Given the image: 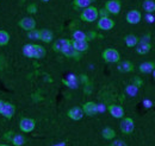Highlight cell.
<instances>
[{"label": "cell", "mask_w": 155, "mask_h": 146, "mask_svg": "<svg viewBox=\"0 0 155 146\" xmlns=\"http://www.w3.org/2000/svg\"><path fill=\"white\" fill-rule=\"evenodd\" d=\"M73 39L74 40H87V35L80 30H77L73 32Z\"/></svg>", "instance_id": "f1b7e54d"}, {"label": "cell", "mask_w": 155, "mask_h": 146, "mask_svg": "<svg viewBox=\"0 0 155 146\" xmlns=\"http://www.w3.org/2000/svg\"><path fill=\"white\" fill-rule=\"evenodd\" d=\"M91 90H92V88H91V86L87 83V84H86V88H85V93L90 94V93H91Z\"/></svg>", "instance_id": "ab89813d"}, {"label": "cell", "mask_w": 155, "mask_h": 146, "mask_svg": "<svg viewBox=\"0 0 155 146\" xmlns=\"http://www.w3.org/2000/svg\"><path fill=\"white\" fill-rule=\"evenodd\" d=\"M103 110H105L104 105H98V112H103Z\"/></svg>", "instance_id": "b9f144b4"}, {"label": "cell", "mask_w": 155, "mask_h": 146, "mask_svg": "<svg viewBox=\"0 0 155 146\" xmlns=\"http://www.w3.org/2000/svg\"><path fill=\"white\" fill-rule=\"evenodd\" d=\"M54 38V35L50 30L48 29H43V30H39V40L44 42V43H50Z\"/></svg>", "instance_id": "2e32d148"}, {"label": "cell", "mask_w": 155, "mask_h": 146, "mask_svg": "<svg viewBox=\"0 0 155 146\" xmlns=\"http://www.w3.org/2000/svg\"><path fill=\"white\" fill-rule=\"evenodd\" d=\"M43 1H45V2H47V1H49V0H43Z\"/></svg>", "instance_id": "7dc6e473"}, {"label": "cell", "mask_w": 155, "mask_h": 146, "mask_svg": "<svg viewBox=\"0 0 155 146\" xmlns=\"http://www.w3.org/2000/svg\"><path fill=\"white\" fill-rule=\"evenodd\" d=\"M107 110L110 112V114H111L114 118H116V119H122V118H124V110H123V107L119 106V105H111V106H109Z\"/></svg>", "instance_id": "7c38bea8"}, {"label": "cell", "mask_w": 155, "mask_h": 146, "mask_svg": "<svg viewBox=\"0 0 155 146\" xmlns=\"http://www.w3.org/2000/svg\"><path fill=\"white\" fill-rule=\"evenodd\" d=\"M99 12V14H100V17H109L107 14H110L105 8H103V10H100V11H98Z\"/></svg>", "instance_id": "d590c367"}, {"label": "cell", "mask_w": 155, "mask_h": 146, "mask_svg": "<svg viewBox=\"0 0 155 146\" xmlns=\"http://www.w3.org/2000/svg\"><path fill=\"white\" fill-rule=\"evenodd\" d=\"M45 56V49L42 46V45H38V44H34V58H42Z\"/></svg>", "instance_id": "44dd1931"}, {"label": "cell", "mask_w": 155, "mask_h": 146, "mask_svg": "<svg viewBox=\"0 0 155 146\" xmlns=\"http://www.w3.org/2000/svg\"><path fill=\"white\" fill-rule=\"evenodd\" d=\"M36 126V122L34 119H30V118H23L19 122V128L21 132H25V133H29V132H32L35 129Z\"/></svg>", "instance_id": "277c9868"}, {"label": "cell", "mask_w": 155, "mask_h": 146, "mask_svg": "<svg viewBox=\"0 0 155 146\" xmlns=\"http://www.w3.org/2000/svg\"><path fill=\"white\" fill-rule=\"evenodd\" d=\"M92 0H74V5L79 8H86L88 6H91Z\"/></svg>", "instance_id": "83f0119b"}, {"label": "cell", "mask_w": 155, "mask_h": 146, "mask_svg": "<svg viewBox=\"0 0 155 146\" xmlns=\"http://www.w3.org/2000/svg\"><path fill=\"white\" fill-rule=\"evenodd\" d=\"M0 146H10V145H6V144H1Z\"/></svg>", "instance_id": "f6af8a7d"}, {"label": "cell", "mask_w": 155, "mask_h": 146, "mask_svg": "<svg viewBox=\"0 0 155 146\" xmlns=\"http://www.w3.org/2000/svg\"><path fill=\"white\" fill-rule=\"evenodd\" d=\"M152 49V45L150 43H144V42H138L137 45H136V52L140 54V55H146Z\"/></svg>", "instance_id": "5bb4252c"}, {"label": "cell", "mask_w": 155, "mask_h": 146, "mask_svg": "<svg viewBox=\"0 0 155 146\" xmlns=\"http://www.w3.org/2000/svg\"><path fill=\"white\" fill-rule=\"evenodd\" d=\"M28 12L31 13V14H35V13L37 12V6H36V4H30V5L28 6Z\"/></svg>", "instance_id": "1f68e13d"}, {"label": "cell", "mask_w": 155, "mask_h": 146, "mask_svg": "<svg viewBox=\"0 0 155 146\" xmlns=\"http://www.w3.org/2000/svg\"><path fill=\"white\" fill-rule=\"evenodd\" d=\"M62 54L66 56V57H72V58H78L79 57V54L80 52H78L77 50L73 48V45L71 44V45H68L63 51H62Z\"/></svg>", "instance_id": "ffe728a7"}, {"label": "cell", "mask_w": 155, "mask_h": 146, "mask_svg": "<svg viewBox=\"0 0 155 146\" xmlns=\"http://www.w3.org/2000/svg\"><path fill=\"white\" fill-rule=\"evenodd\" d=\"M82 110H84V114L88 116H93L98 113V105L92 101H88L82 106Z\"/></svg>", "instance_id": "30bf717a"}, {"label": "cell", "mask_w": 155, "mask_h": 146, "mask_svg": "<svg viewBox=\"0 0 155 146\" xmlns=\"http://www.w3.org/2000/svg\"><path fill=\"white\" fill-rule=\"evenodd\" d=\"M97 26H98V29H100V30L109 31V30L114 29L115 21L110 18V17H100V19L98 20Z\"/></svg>", "instance_id": "8992f818"}, {"label": "cell", "mask_w": 155, "mask_h": 146, "mask_svg": "<svg viewBox=\"0 0 155 146\" xmlns=\"http://www.w3.org/2000/svg\"><path fill=\"white\" fill-rule=\"evenodd\" d=\"M144 105H146V107H147V108L152 107V102H150V101H148V100H146V101H144Z\"/></svg>", "instance_id": "60d3db41"}, {"label": "cell", "mask_w": 155, "mask_h": 146, "mask_svg": "<svg viewBox=\"0 0 155 146\" xmlns=\"http://www.w3.org/2000/svg\"><path fill=\"white\" fill-rule=\"evenodd\" d=\"M153 75H154V77H155V69L153 70Z\"/></svg>", "instance_id": "bcb514c9"}, {"label": "cell", "mask_w": 155, "mask_h": 146, "mask_svg": "<svg viewBox=\"0 0 155 146\" xmlns=\"http://www.w3.org/2000/svg\"><path fill=\"white\" fill-rule=\"evenodd\" d=\"M13 135H15V134H13V132H8V133H6V134L4 135V138H5V139H7V140H11Z\"/></svg>", "instance_id": "8d00e7d4"}, {"label": "cell", "mask_w": 155, "mask_h": 146, "mask_svg": "<svg viewBox=\"0 0 155 146\" xmlns=\"http://www.w3.org/2000/svg\"><path fill=\"white\" fill-rule=\"evenodd\" d=\"M2 105H4V102L0 100V112H1V108H2Z\"/></svg>", "instance_id": "7bdbcfd3"}, {"label": "cell", "mask_w": 155, "mask_h": 146, "mask_svg": "<svg viewBox=\"0 0 155 146\" xmlns=\"http://www.w3.org/2000/svg\"><path fill=\"white\" fill-rule=\"evenodd\" d=\"M10 42V35L5 30H0V45H6Z\"/></svg>", "instance_id": "4316f807"}, {"label": "cell", "mask_w": 155, "mask_h": 146, "mask_svg": "<svg viewBox=\"0 0 155 146\" xmlns=\"http://www.w3.org/2000/svg\"><path fill=\"white\" fill-rule=\"evenodd\" d=\"M146 19H147L148 23H154V20H155L153 13H147V14H146Z\"/></svg>", "instance_id": "836d02e7"}, {"label": "cell", "mask_w": 155, "mask_h": 146, "mask_svg": "<svg viewBox=\"0 0 155 146\" xmlns=\"http://www.w3.org/2000/svg\"><path fill=\"white\" fill-rule=\"evenodd\" d=\"M23 54L29 57V58H34V44H26L23 46Z\"/></svg>", "instance_id": "484cf974"}, {"label": "cell", "mask_w": 155, "mask_h": 146, "mask_svg": "<svg viewBox=\"0 0 155 146\" xmlns=\"http://www.w3.org/2000/svg\"><path fill=\"white\" fill-rule=\"evenodd\" d=\"M101 134H103L104 139H107V140H111V139H114V138L116 137V132L110 127L104 128V129H103V132H101Z\"/></svg>", "instance_id": "d4e9b609"}, {"label": "cell", "mask_w": 155, "mask_h": 146, "mask_svg": "<svg viewBox=\"0 0 155 146\" xmlns=\"http://www.w3.org/2000/svg\"><path fill=\"white\" fill-rule=\"evenodd\" d=\"M155 69V63L154 62H144L140 65V71L143 74H150L153 73Z\"/></svg>", "instance_id": "ac0fdd59"}, {"label": "cell", "mask_w": 155, "mask_h": 146, "mask_svg": "<svg viewBox=\"0 0 155 146\" xmlns=\"http://www.w3.org/2000/svg\"><path fill=\"white\" fill-rule=\"evenodd\" d=\"M142 83H143V82H142V81H141L140 78H137V77H136V78H135V82H134V84H135V86H137V87H140V86H141Z\"/></svg>", "instance_id": "f35d334b"}, {"label": "cell", "mask_w": 155, "mask_h": 146, "mask_svg": "<svg viewBox=\"0 0 155 146\" xmlns=\"http://www.w3.org/2000/svg\"><path fill=\"white\" fill-rule=\"evenodd\" d=\"M73 48L77 50L78 52H84L88 49V42L87 40H72Z\"/></svg>", "instance_id": "9a60e30c"}, {"label": "cell", "mask_w": 155, "mask_h": 146, "mask_svg": "<svg viewBox=\"0 0 155 146\" xmlns=\"http://www.w3.org/2000/svg\"><path fill=\"white\" fill-rule=\"evenodd\" d=\"M15 112H16V107H15L12 103H10V102H4L0 114H1L2 116H5L6 119H11V118L15 115Z\"/></svg>", "instance_id": "52a82bcc"}, {"label": "cell", "mask_w": 155, "mask_h": 146, "mask_svg": "<svg viewBox=\"0 0 155 146\" xmlns=\"http://www.w3.org/2000/svg\"><path fill=\"white\" fill-rule=\"evenodd\" d=\"M110 146H128L123 140H115Z\"/></svg>", "instance_id": "d6a6232c"}, {"label": "cell", "mask_w": 155, "mask_h": 146, "mask_svg": "<svg viewBox=\"0 0 155 146\" xmlns=\"http://www.w3.org/2000/svg\"><path fill=\"white\" fill-rule=\"evenodd\" d=\"M98 17H99V12L94 6H88V7L84 8V11L81 12V16H80V18L87 23H92V21L97 20Z\"/></svg>", "instance_id": "6da1fadb"}, {"label": "cell", "mask_w": 155, "mask_h": 146, "mask_svg": "<svg viewBox=\"0 0 155 146\" xmlns=\"http://www.w3.org/2000/svg\"><path fill=\"white\" fill-rule=\"evenodd\" d=\"M28 36L30 39H39V31L38 30H31V31H28Z\"/></svg>", "instance_id": "4dcf8cb0"}, {"label": "cell", "mask_w": 155, "mask_h": 146, "mask_svg": "<svg viewBox=\"0 0 155 146\" xmlns=\"http://www.w3.org/2000/svg\"><path fill=\"white\" fill-rule=\"evenodd\" d=\"M68 116L72 120H75V121L81 120L82 116H84V110L80 107H73V108H71V110H68Z\"/></svg>", "instance_id": "4fadbf2b"}, {"label": "cell", "mask_w": 155, "mask_h": 146, "mask_svg": "<svg viewBox=\"0 0 155 146\" xmlns=\"http://www.w3.org/2000/svg\"><path fill=\"white\" fill-rule=\"evenodd\" d=\"M80 78H81V81H82L84 83H86V84L88 83V80H87V76H86V75H81Z\"/></svg>", "instance_id": "74e56055"}, {"label": "cell", "mask_w": 155, "mask_h": 146, "mask_svg": "<svg viewBox=\"0 0 155 146\" xmlns=\"http://www.w3.org/2000/svg\"><path fill=\"white\" fill-rule=\"evenodd\" d=\"M124 40H125L127 46H129V48H134V46L137 45V43H138V38L135 35H128V36H125Z\"/></svg>", "instance_id": "7402d4cb"}, {"label": "cell", "mask_w": 155, "mask_h": 146, "mask_svg": "<svg viewBox=\"0 0 155 146\" xmlns=\"http://www.w3.org/2000/svg\"><path fill=\"white\" fill-rule=\"evenodd\" d=\"M56 146H64V143H61V144H58V145Z\"/></svg>", "instance_id": "ee69618b"}, {"label": "cell", "mask_w": 155, "mask_h": 146, "mask_svg": "<svg viewBox=\"0 0 155 146\" xmlns=\"http://www.w3.org/2000/svg\"><path fill=\"white\" fill-rule=\"evenodd\" d=\"M120 8H122V5H120V1L119 0H110L105 4V10L110 13V14H118L120 12Z\"/></svg>", "instance_id": "5b68a950"}, {"label": "cell", "mask_w": 155, "mask_h": 146, "mask_svg": "<svg viewBox=\"0 0 155 146\" xmlns=\"http://www.w3.org/2000/svg\"><path fill=\"white\" fill-rule=\"evenodd\" d=\"M134 128H135V124H134V120L131 118H122V121H120V131L124 133V134H130L134 132Z\"/></svg>", "instance_id": "3957f363"}, {"label": "cell", "mask_w": 155, "mask_h": 146, "mask_svg": "<svg viewBox=\"0 0 155 146\" xmlns=\"http://www.w3.org/2000/svg\"><path fill=\"white\" fill-rule=\"evenodd\" d=\"M117 68H118V71L120 73H130L134 70V64L129 61H123V62H119Z\"/></svg>", "instance_id": "e0dca14e"}, {"label": "cell", "mask_w": 155, "mask_h": 146, "mask_svg": "<svg viewBox=\"0 0 155 146\" xmlns=\"http://www.w3.org/2000/svg\"><path fill=\"white\" fill-rule=\"evenodd\" d=\"M142 8H143V11H146V13H154L155 1L154 0H144L142 4Z\"/></svg>", "instance_id": "d6986e66"}, {"label": "cell", "mask_w": 155, "mask_h": 146, "mask_svg": "<svg viewBox=\"0 0 155 146\" xmlns=\"http://www.w3.org/2000/svg\"><path fill=\"white\" fill-rule=\"evenodd\" d=\"M127 94L129 95V96H136V94H137V91H138V87L135 86L134 83L133 84H129V86H127Z\"/></svg>", "instance_id": "f546056e"}, {"label": "cell", "mask_w": 155, "mask_h": 146, "mask_svg": "<svg viewBox=\"0 0 155 146\" xmlns=\"http://www.w3.org/2000/svg\"><path fill=\"white\" fill-rule=\"evenodd\" d=\"M72 44V40L71 39H66V38H61V39H58L55 43H54V45H53V49H54V51H56V52H62L68 45H71Z\"/></svg>", "instance_id": "9c48e42d"}, {"label": "cell", "mask_w": 155, "mask_h": 146, "mask_svg": "<svg viewBox=\"0 0 155 146\" xmlns=\"http://www.w3.org/2000/svg\"><path fill=\"white\" fill-rule=\"evenodd\" d=\"M138 42H144V43H150V35H146L141 39H138Z\"/></svg>", "instance_id": "e575fe53"}, {"label": "cell", "mask_w": 155, "mask_h": 146, "mask_svg": "<svg viewBox=\"0 0 155 146\" xmlns=\"http://www.w3.org/2000/svg\"><path fill=\"white\" fill-rule=\"evenodd\" d=\"M63 83L66 86H68L69 88H78V78L74 75H69L67 80H63Z\"/></svg>", "instance_id": "603a6c76"}, {"label": "cell", "mask_w": 155, "mask_h": 146, "mask_svg": "<svg viewBox=\"0 0 155 146\" xmlns=\"http://www.w3.org/2000/svg\"><path fill=\"white\" fill-rule=\"evenodd\" d=\"M101 56H103L104 61L107 63H118L120 61V55L116 49H111V48L106 49V50H104Z\"/></svg>", "instance_id": "7a4b0ae2"}, {"label": "cell", "mask_w": 155, "mask_h": 146, "mask_svg": "<svg viewBox=\"0 0 155 146\" xmlns=\"http://www.w3.org/2000/svg\"><path fill=\"white\" fill-rule=\"evenodd\" d=\"M141 19H142V14H141V12L137 11V10H131V11H129L128 14H127V21H128L129 24H133V25L138 24V23L141 21Z\"/></svg>", "instance_id": "8fae6325"}, {"label": "cell", "mask_w": 155, "mask_h": 146, "mask_svg": "<svg viewBox=\"0 0 155 146\" xmlns=\"http://www.w3.org/2000/svg\"><path fill=\"white\" fill-rule=\"evenodd\" d=\"M19 26L25 31H31V30H34L36 27V21L31 17H25L21 20H19Z\"/></svg>", "instance_id": "ba28073f"}, {"label": "cell", "mask_w": 155, "mask_h": 146, "mask_svg": "<svg viewBox=\"0 0 155 146\" xmlns=\"http://www.w3.org/2000/svg\"><path fill=\"white\" fill-rule=\"evenodd\" d=\"M11 141H12V144L15 146H23L25 144L26 139H25L24 135H21V134H15V135L12 137Z\"/></svg>", "instance_id": "cb8c5ba5"}]
</instances>
